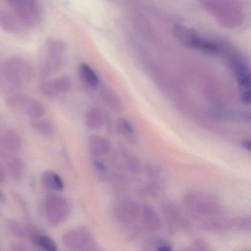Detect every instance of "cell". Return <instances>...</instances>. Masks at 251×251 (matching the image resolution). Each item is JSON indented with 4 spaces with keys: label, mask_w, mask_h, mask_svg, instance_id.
I'll list each match as a JSON object with an SVG mask.
<instances>
[{
    "label": "cell",
    "mask_w": 251,
    "mask_h": 251,
    "mask_svg": "<svg viewBox=\"0 0 251 251\" xmlns=\"http://www.w3.org/2000/svg\"><path fill=\"white\" fill-rule=\"evenodd\" d=\"M0 73L2 78L14 87H20L31 81L33 67L31 63L21 56H12L2 63Z\"/></svg>",
    "instance_id": "obj_1"
},
{
    "label": "cell",
    "mask_w": 251,
    "mask_h": 251,
    "mask_svg": "<svg viewBox=\"0 0 251 251\" xmlns=\"http://www.w3.org/2000/svg\"><path fill=\"white\" fill-rule=\"evenodd\" d=\"M67 45L60 39H49L44 47L39 58V74L43 78L50 77L60 71L63 65Z\"/></svg>",
    "instance_id": "obj_2"
},
{
    "label": "cell",
    "mask_w": 251,
    "mask_h": 251,
    "mask_svg": "<svg viewBox=\"0 0 251 251\" xmlns=\"http://www.w3.org/2000/svg\"><path fill=\"white\" fill-rule=\"evenodd\" d=\"M183 205L191 212L202 217H216L221 212L220 200L212 194L191 192L183 198Z\"/></svg>",
    "instance_id": "obj_3"
},
{
    "label": "cell",
    "mask_w": 251,
    "mask_h": 251,
    "mask_svg": "<svg viewBox=\"0 0 251 251\" xmlns=\"http://www.w3.org/2000/svg\"><path fill=\"white\" fill-rule=\"evenodd\" d=\"M64 247L70 251H97L95 238L86 227H75L64 233L62 238Z\"/></svg>",
    "instance_id": "obj_4"
},
{
    "label": "cell",
    "mask_w": 251,
    "mask_h": 251,
    "mask_svg": "<svg viewBox=\"0 0 251 251\" xmlns=\"http://www.w3.org/2000/svg\"><path fill=\"white\" fill-rule=\"evenodd\" d=\"M11 5L17 19L26 27H35L40 21L42 8L39 0H15Z\"/></svg>",
    "instance_id": "obj_5"
},
{
    "label": "cell",
    "mask_w": 251,
    "mask_h": 251,
    "mask_svg": "<svg viewBox=\"0 0 251 251\" xmlns=\"http://www.w3.org/2000/svg\"><path fill=\"white\" fill-rule=\"evenodd\" d=\"M44 208L47 219L52 226L61 224L70 215V205L67 200L60 195H52L47 197Z\"/></svg>",
    "instance_id": "obj_6"
},
{
    "label": "cell",
    "mask_w": 251,
    "mask_h": 251,
    "mask_svg": "<svg viewBox=\"0 0 251 251\" xmlns=\"http://www.w3.org/2000/svg\"><path fill=\"white\" fill-rule=\"evenodd\" d=\"M173 33L180 42L189 48L200 50L206 53H216L218 51L217 45L202 39L192 29L176 25L173 28Z\"/></svg>",
    "instance_id": "obj_7"
},
{
    "label": "cell",
    "mask_w": 251,
    "mask_h": 251,
    "mask_svg": "<svg viewBox=\"0 0 251 251\" xmlns=\"http://www.w3.org/2000/svg\"><path fill=\"white\" fill-rule=\"evenodd\" d=\"M141 205L134 200H122L114 206V216L119 223L126 226L133 224L140 218Z\"/></svg>",
    "instance_id": "obj_8"
},
{
    "label": "cell",
    "mask_w": 251,
    "mask_h": 251,
    "mask_svg": "<svg viewBox=\"0 0 251 251\" xmlns=\"http://www.w3.org/2000/svg\"><path fill=\"white\" fill-rule=\"evenodd\" d=\"M161 209L170 231L175 232L181 227H188L189 221L181 208L174 202L163 201L161 203Z\"/></svg>",
    "instance_id": "obj_9"
},
{
    "label": "cell",
    "mask_w": 251,
    "mask_h": 251,
    "mask_svg": "<svg viewBox=\"0 0 251 251\" xmlns=\"http://www.w3.org/2000/svg\"><path fill=\"white\" fill-rule=\"evenodd\" d=\"M71 86L70 77L67 75H61L42 82L39 86V90L45 97L55 98L61 94L69 92L71 89Z\"/></svg>",
    "instance_id": "obj_10"
},
{
    "label": "cell",
    "mask_w": 251,
    "mask_h": 251,
    "mask_svg": "<svg viewBox=\"0 0 251 251\" xmlns=\"http://www.w3.org/2000/svg\"><path fill=\"white\" fill-rule=\"evenodd\" d=\"M140 218L142 226L148 231L156 233L162 228V220L154 207L152 205H141Z\"/></svg>",
    "instance_id": "obj_11"
},
{
    "label": "cell",
    "mask_w": 251,
    "mask_h": 251,
    "mask_svg": "<svg viewBox=\"0 0 251 251\" xmlns=\"http://www.w3.org/2000/svg\"><path fill=\"white\" fill-rule=\"evenodd\" d=\"M88 149L93 158H100L106 156L111 152L112 146L105 136L92 135L88 139Z\"/></svg>",
    "instance_id": "obj_12"
},
{
    "label": "cell",
    "mask_w": 251,
    "mask_h": 251,
    "mask_svg": "<svg viewBox=\"0 0 251 251\" xmlns=\"http://www.w3.org/2000/svg\"><path fill=\"white\" fill-rule=\"evenodd\" d=\"M105 116L101 110L92 108L85 115L86 127L92 130H99L102 128L105 123Z\"/></svg>",
    "instance_id": "obj_13"
},
{
    "label": "cell",
    "mask_w": 251,
    "mask_h": 251,
    "mask_svg": "<svg viewBox=\"0 0 251 251\" xmlns=\"http://www.w3.org/2000/svg\"><path fill=\"white\" fill-rule=\"evenodd\" d=\"M235 73L238 84L242 91L250 90L251 89V75L248 67L239 60L233 61Z\"/></svg>",
    "instance_id": "obj_14"
},
{
    "label": "cell",
    "mask_w": 251,
    "mask_h": 251,
    "mask_svg": "<svg viewBox=\"0 0 251 251\" xmlns=\"http://www.w3.org/2000/svg\"><path fill=\"white\" fill-rule=\"evenodd\" d=\"M22 141L20 135L13 130L5 132L0 137V147L8 152H17L21 148Z\"/></svg>",
    "instance_id": "obj_15"
},
{
    "label": "cell",
    "mask_w": 251,
    "mask_h": 251,
    "mask_svg": "<svg viewBox=\"0 0 251 251\" xmlns=\"http://www.w3.org/2000/svg\"><path fill=\"white\" fill-rule=\"evenodd\" d=\"M213 117L221 120L235 122H250V113L239 112V111H226V110H215L212 113Z\"/></svg>",
    "instance_id": "obj_16"
},
{
    "label": "cell",
    "mask_w": 251,
    "mask_h": 251,
    "mask_svg": "<svg viewBox=\"0 0 251 251\" xmlns=\"http://www.w3.org/2000/svg\"><path fill=\"white\" fill-rule=\"evenodd\" d=\"M0 28L11 34L18 31L19 24L17 20L6 10L0 9Z\"/></svg>",
    "instance_id": "obj_17"
},
{
    "label": "cell",
    "mask_w": 251,
    "mask_h": 251,
    "mask_svg": "<svg viewBox=\"0 0 251 251\" xmlns=\"http://www.w3.org/2000/svg\"><path fill=\"white\" fill-rule=\"evenodd\" d=\"M44 185L52 190L61 192L64 189V183L61 176L52 170H48L42 175Z\"/></svg>",
    "instance_id": "obj_18"
},
{
    "label": "cell",
    "mask_w": 251,
    "mask_h": 251,
    "mask_svg": "<svg viewBox=\"0 0 251 251\" xmlns=\"http://www.w3.org/2000/svg\"><path fill=\"white\" fill-rule=\"evenodd\" d=\"M79 72L82 80L92 88H97L100 83V79L93 69L87 64H80Z\"/></svg>",
    "instance_id": "obj_19"
},
{
    "label": "cell",
    "mask_w": 251,
    "mask_h": 251,
    "mask_svg": "<svg viewBox=\"0 0 251 251\" xmlns=\"http://www.w3.org/2000/svg\"><path fill=\"white\" fill-rule=\"evenodd\" d=\"M117 130L119 133L126 138L129 142L135 143L136 142V133L133 125L124 118H120L117 120Z\"/></svg>",
    "instance_id": "obj_20"
},
{
    "label": "cell",
    "mask_w": 251,
    "mask_h": 251,
    "mask_svg": "<svg viewBox=\"0 0 251 251\" xmlns=\"http://www.w3.org/2000/svg\"><path fill=\"white\" fill-rule=\"evenodd\" d=\"M32 240L35 245H37L39 248L45 250L46 251H56L58 250L56 243L55 241L50 237L43 234H36L32 236Z\"/></svg>",
    "instance_id": "obj_21"
},
{
    "label": "cell",
    "mask_w": 251,
    "mask_h": 251,
    "mask_svg": "<svg viewBox=\"0 0 251 251\" xmlns=\"http://www.w3.org/2000/svg\"><path fill=\"white\" fill-rule=\"evenodd\" d=\"M251 228V219L250 216L237 217L227 222V229L248 231Z\"/></svg>",
    "instance_id": "obj_22"
},
{
    "label": "cell",
    "mask_w": 251,
    "mask_h": 251,
    "mask_svg": "<svg viewBox=\"0 0 251 251\" xmlns=\"http://www.w3.org/2000/svg\"><path fill=\"white\" fill-rule=\"evenodd\" d=\"M122 155L126 161V165L131 173L139 174L142 171V164L140 161L134 155H132L127 151L122 150Z\"/></svg>",
    "instance_id": "obj_23"
},
{
    "label": "cell",
    "mask_w": 251,
    "mask_h": 251,
    "mask_svg": "<svg viewBox=\"0 0 251 251\" xmlns=\"http://www.w3.org/2000/svg\"><path fill=\"white\" fill-rule=\"evenodd\" d=\"M32 127L40 134L43 136H50L53 132L54 127L52 123L47 120L43 119H36L33 120L31 123Z\"/></svg>",
    "instance_id": "obj_24"
},
{
    "label": "cell",
    "mask_w": 251,
    "mask_h": 251,
    "mask_svg": "<svg viewBox=\"0 0 251 251\" xmlns=\"http://www.w3.org/2000/svg\"><path fill=\"white\" fill-rule=\"evenodd\" d=\"M102 99L107 105L117 112H120L123 110V103L119 98L109 91L102 92Z\"/></svg>",
    "instance_id": "obj_25"
},
{
    "label": "cell",
    "mask_w": 251,
    "mask_h": 251,
    "mask_svg": "<svg viewBox=\"0 0 251 251\" xmlns=\"http://www.w3.org/2000/svg\"><path fill=\"white\" fill-rule=\"evenodd\" d=\"M24 164L20 158H14L8 162V173L14 179H20L24 171Z\"/></svg>",
    "instance_id": "obj_26"
},
{
    "label": "cell",
    "mask_w": 251,
    "mask_h": 251,
    "mask_svg": "<svg viewBox=\"0 0 251 251\" xmlns=\"http://www.w3.org/2000/svg\"><path fill=\"white\" fill-rule=\"evenodd\" d=\"M149 245H151L152 248L153 247L154 249L158 250V251H170L173 250V248H172V245H170V242H167V240L162 239V238H154V239H151Z\"/></svg>",
    "instance_id": "obj_27"
},
{
    "label": "cell",
    "mask_w": 251,
    "mask_h": 251,
    "mask_svg": "<svg viewBox=\"0 0 251 251\" xmlns=\"http://www.w3.org/2000/svg\"><path fill=\"white\" fill-rule=\"evenodd\" d=\"M92 164L95 170L100 173H105L107 171V167L100 158H94L92 159Z\"/></svg>",
    "instance_id": "obj_28"
},
{
    "label": "cell",
    "mask_w": 251,
    "mask_h": 251,
    "mask_svg": "<svg viewBox=\"0 0 251 251\" xmlns=\"http://www.w3.org/2000/svg\"><path fill=\"white\" fill-rule=\"evenodd\" d=\"M9 227L12 230L13 233H14V234L17 235V236H22V235L24 234L23 228L18 223H11Z\"/></svg>",
    "instance_id": "obj_29"
},
{
    "label": "cell",
    "mask_w": 251,
    "mask_h": 251,
    "mask_svg": "<svg viewBox=\"0 0 251 251\" xmlns=\"http://www.w3.org/2000/svg\"><path fill=\"white\" fill-rule=\"evenodd\" d=\"M251 98V90L242 91L241 100L245 105H250Z\"/></svg>",
    "instance_id": "obj_30"
},
{
    "label": "cell",
    "mask_w": 251,
    "mask_h": 251,
    "mask_svg": "<svg viewBox=\"0 0 251 251\" xmlns=\"http://www.w3.org/2000/svg\"><path fill=\"white\" fill-rule=\"evenodd\" d=\"M195 250H201V251H205V250H208V248H207V245H205V242H202V241H197L195 242Z\"/></svg>",
    "instance_id": "obj_31"
},
{
    "label": "cell",
    "mask_w": 251,
    "mask_h": 251,
    "mask_svg": "<svg viewBox=\"0 0 251 251\" xmlns=\"http://www.w3.org/2000/svg\"><path fill=\"white\" fill-rule=\"evenodd\" d=\"M242 146L243 147L244 149L246 150V151H251V140H250L249 139H244V140L242 141Z\"/></svg>",
    "instance_id": "obj_32"
},
{
    "label": "cell",
    "mask_w": 251,
    "mask_h": 251,
    "mask_svg": "<svg viewBox=\"0 0 251 251\" xmlns=\"http://www.w3.org/2000/svg\"><path fill=\"white\" fill-rule=\"evenodd\" d=\"M5 175L6 174H5V170L2 166L0 165V184L5 181V176H6Z\"/></svg>",
    "instance_id": "obj_33"
}]
</instances>
